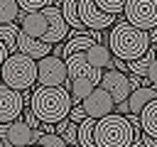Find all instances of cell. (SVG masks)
<instances>
[{
	"instance_id": "38",
	"label": "cell",
	"mask_w": 157,
	"mask_h": 147,
	"mask_svg": "<svg viewBox=\"0 0 157 147\" xmlns=\"http://www.w3.org/2000/svg\"><path fill=\"white\" fill-rule=\"evenodd\" d=\"M155 91H157V88H155Z\"/></svg>"
},
{
	"instance_id": "9",
	"label": "cell",
	"mask_w": 157,
	"mask_h": 147,
	"mask_svg": "<svg viewBox=\"0 0 157 147\" xmlns=\"http://www.w3.org/2000/svg\"><path fill=\"white\" fill-rule=\"evenodd\" d=\"M81 105H83L86 115L93 118V120H101V118H105V115H110V113L115 110V100H113V96H110L103 86H96Z\"/></svg>"
},
{
	"instance_id": "30",
	"label": "cell",
	"mask_w": 157,
	"mask_h": 147,
	"mask_svg": "<svg viewBox=\"0 0 157 147\" xmlns=\"http://www.w3.org/2000/svg\"><path fill=\"white\" fill-rule=\"evenodd\" d=\"M115 113H118V115H128V113H130V105H128V100H123V103H115Z\"/></svg>"
},
{
	"instance_id": "7",
	"label": "cell",
	"mask_w": 157,
	"mask_h": 147,
	"mask_svg": "<svg viewBox=\"0 0 157 147\" xmlns=\"http://www.w3.org/2000/svg\"><path fill=\"white\" fill-rule=\"evenodd\" d=\"M78 20L88 32H103V29L113 27L118 17L103 12L96 5V0H78Z\"/></svg>"
},
{
	"instance_id": "31",
	"label": "cell",
	"mask_w": 157,
	"mask_h": 147,
	"mask_svg": "<svg viewBox=\"0 0 157 147\" xmlns=\"http://www.w3.org/2000/svg\"><path fill=\"white\" fill-rule=\"evenodd\" d=\"M7 56H10V51H7V47L0 42V71H2V64L7 61Z\"/></svg>"
},
{
	"instance_id": "22",
	"label": "cell",
	"mask_w": 157,
	"mask_h": 147,
	"mask_svg": "<svg viewBox=\"0 0 157 147\" xmlns=\"http://www.w3.org/2000/svg\"><path fill=\"white\" fill-rule=\"evenodd\" d=\"M96 123H98V120L86 118V120L78 125V147H98V145H96V137H93Z\"/></svg>"
},
{
	"instance_id": "28",
	"label": "cell",
	"mask_w": 157,
	"mask_h": 147,
	"mask_svg": "<svg viewBox=\"0 0 157 147\" xmlns=\"http://www.w3.org/2000/svg\"><path fill=\"white\" fill-rule=\"evenodd\" d=\"M86 118H88V115H86V110H83V105H81V103H78V105H74V108H71V113H69V120H71V123H76V125H81Z\"/></svg>"
},
{
	"instance_id": "23",
	"label": "cell",
	"mask_w": 157,
	"mask_h": 147,
	"mask_svg": "<svg viewBox=\"0 0 157 147\" xmlns=\"http://www.w3.org/2000/svg\"><path fill=\"white\" fill-rule=\"evenodd\" d=\"M20 20L17 0H0V24H12Z\"/></svg>"
},
{
	"instance_id": "11",
	"label": "cell",
	"mask_w": 157,
	"mask_h": 147,
	"mask_svg": "<svg viewBox=\"0 0 157 147\" xmlns=\"http://www.w3.org/2000/svg\"><path fill=\"white\" fill-rule=\"evenodd\" d=\"M101 86L113 96V100H115V103L128 100V98H130V93H132V91H130V78H128V74H120V71H115V69L103 71Z\"/></svg>"
},
{
	"instance_id": "1",
	"label": "cell",
	"mask_w": 157,
	"mask_h": 147,
	"mask_svg": "<svg viewBox=\"0 0 157 147\" xmlns=\"http://www.w3.org/2000/svg\"><path fill=\"white\" fill-rule=\"evenodd\" d=\"M150 37L147 32L132 27L130 22L125 20H118L113 27H110V34H108V49L115 59H123L125 64L135 61V59H142L150 49Z\"/></svg>"
},
{
	"instance_id": "27",
	"label": "cell",
	"mask_w": 157,
	"mask_h": 147,
	"mask_svg": "<svg viewBox=\"0 0 157 147\" xmlns=\"http://www.w3.org/2000/svg\"><path fill=\"white\" fill-rule=\"evenodd\" d=\"M22 120H25V123H27V125H29L32 130H39V125H42V123H39V118H37V115L32 113L29 103H25V110H22Z\"/></svg>"
},
{
	"instance_id": "35",
	"label": "cell",
	"mask_w": 157,
	"mask_h": 147,
	"mask_svg": "<svg viewBox=\"0 0 157 147\" xmlns=\"http://www.w3.org/2000/svg\"><path fill=\"white\" fill-rule=\"evenodd\" d=\"M0 147H5V142H2V140H0Z\"/></svg>"
},
{
	"instance_id": "2",
	"label": "cell",
	"mask_w": 157,
	"mask_h": 147,
	"mask_svg": "<svg viewBox=\"0 0 157 147\" xmlns=\"http://www.w3.org/2000/svg\"><path fill=\"white\" fill-rule=\"evenodd\" d=\"M29 108L39 118V123L56 125V123L69 118V113L74 108V100H71L69 88H44V86H37L32 91Z\"/></svg>"
},
{
	"instance_id": "32",
	"label": "cell",
	"mask_w": 157,
	"mask_h": 147,
	"mask_svg": "<svg viewBox=\"0 0 157 147\" xmlns=\"http://www.w3.org/2000/svg\"><path fill=\"white\" fill-rule=\"evenodd\" d=\"M142 145H145V147H157V137H147V135H142Z\"/></svg>"
},
{
	"instance_id": "14",
	"label": "cell",
	"mask_w": 157,
	"mask_h": 147,
	"mask_svg": "<svg viewBox=\"0 0 157 147\" xmlns=\"http://www.w3.org/2000/svg\"><path fill=\"white\" fill-rule=\"evenodd\" d=\"M17 51L25 54V56H29V59H34V61H39V59L49 56L54 51V47H49L42 39H32V37H27V34L20 32V37H17Z\"/></svg>"
},
{
	"instance_id": "5",
	"label": "cell",
	"mask_w": 157,
	"mask_h": 147,
	"mask_svg": "<svg viewBox=\"0 0 157 147\" xmlns=\"http://www.w3.org/2000/svg\"><path fill=\"white\" fill-rule=\"evenodd\" d=\"M37 81L44 88H69V69L61 56H44L37 61Z\"/></svg>"
},
{
	"instance_id": "26",
	"label": "cell",
	"mask_w": 157,
	"mask_h": 147,
	"mask_svg": "<svg viewBox=\"0 0 157 147\" xmlns=\"http://www.w3.org/2000/svg\"><path fill=\"white\" fill-rule=\"evenodd\" d=\"M37 145H39V147H69V145L64 142V137L56 135V132H52V135H39V137H37Z\"/></svg>"
},
{
	"instance_id": "19",
	"label": "cell",
	"mask_w": 157,
	"mask_h": 147,
	"mask_svg": "<svg viewBox=\"0 0 157 147\" xmlns=\"http://www.w3.org/2000/svg\"><path fill=\"white\" fill-rule=\"evenodd\" d=\"M140 125H142V135L157 137V100L145 105V110L140 113Z\"/></svg>"
},
{
	"instance_id": "33",
	"label": "cell",
	"mask_w": 157,
	"mask_h": 147,
	"mask_svg": "<svg viewBox=\"0 0 157 147\" xmlns=\"http://www.w3.org/2000/svg\"><path fill=\"white\" fill-rule=\"evenodd\" d=\"M147 37H150V44H155V47H157V27H152V29L147 32Z\"/></svg>"
},
{
	"instance_id": "37",
	"label": "cell",
	"mask_w": 157,
	"mask_h": 147,
	"mask_svg": "<svg viewBox=\"0 0 157 147\" xmlns=\"http://www.w3.org/2000/svg\"><path fill=\"white\" fill-rule=\"evenodd\" d=\"M155 59H157V54H155Z\"/></svg>"
},
{
	"instance_id": "24",
	"label": "cell",
	"mask_w": 157,
	"mask_h": 147,
	"mask_svg": "<svg viewBox=\"0 0 157 147\" xmlns=\"http://www.w3.org/2000/svg\"><path fill=\"white\" fill-rule=\"evenodd\" d=\"M20 12H42L44 7L54 5V0H17Z\"/></svg>"
},
{
	"instance_id": "21",
	"label": "cell",
	"mask_w": 157,
	"mask_h": 147,
	"mask_svg": "<svg viewBox=\"0 0 157 147\" xmlns=\"http://www.w3.org/2000/svg\"><path fill=\"white\" fill-rule=\"evenodd\" d=\"M17 37H20V24L12 22V24H0V42L7 47L10 54L17 51Z\"/></svg>"
},
{
	"instance_id": "10",
	"label": "cell",
	"mask_w": 157,
	"mask_h": 147,
	"mask_svg": "<svg viewBox=\"0 0 157 147\" xmlns=\"http://www.w3.org/2000/svg\"><path fill=\"white\" fill-rule=\"evenodd\" d=\"M42 12H44V17H47V22H49V29H47V34L42 37V42L49 44V47L61 44V39H66V34L71 32L69 24H66V20H64V15H61V10H59L56 5H49V7H44Z\"/></svg>"
},
{
	"instance_id": "6",
	"label": "cell",
	"mask_w": 157,
	"mask_h": 147,
	"mask_svg": "<svg viewBox=\"0 0 157 147\" xmlns=\"http://www.w3.org/2000/svg\"><path fill=\"white\" fill-rule=\"evenodd\" d=\"M123 15L132 27L150 32L152 27H157V0H128Z\"/></svg>"
},
{
	"instance_id": "3",
	"label": "cell",
	"mask_w": 157,
	"mask_h": 147,
	"mask_svg": "<svg viewBox=\"0 0 157 147\" xmlns=\"http://www.w3.org/2000/svg\"><path fill=\"white\" fill-rule=\"evenodd\" d=\"M93 137H96L98 147H130L135 140V130L125 115L110 113L96 123Z\"/></svg>"
},
{
	"instance_id": "18",
	"label": "cell",
	"mask_w": 157,
	"mask_h": 147,
	"mask_svg": "<svg viewBox=\"0 0 157 147\" xmlns=\"http://www.w3.org/2000/svg\"><path fill=\"white\" fill-rule=\"evenodd\" d=\"M93 44H98L93 37H88V34H71V39L64 44V54H61V59H69V56H74V54H81V51H88Z\"/></svg>"
},
{
	"instance_id": "29",
	"label": "cell",
	"mask_w": 157,
	"mask_h": 147,
	"mask_svg": "<svg viewBox=\"0 0 157 147\" xmlns=\"http://www.w3.org/2000/svg\"><path fill=\"white\" fill-rule=\"evenodd\" d=\"M113 69L120 71V74H128V64H125L123 59H113Z\"/></svg>"
},
{
	"instance_id": "20",
	"label": "cell",
	"mask_w": 157,
	"mask_h": 147,
	"mask_svg": "<svg viewBox=\"0 0 157 147\" xmlns=\"http://www.w3.org/2000/svg\"><path fill=\"white\" fill-rule=\"evenodd\" d=\"M155 54H157V47L152 44L142 59H135V61H130V64H128V71H130V74H135V76H140V78H147V74H150V64H152Z\"/></svg>"
},
{
	"instance_id": "12",
	"label": "cell",
	"mask_w": 157,
	"mask_h": 147,
	"mask_svg": "<svg viewBox=\"0 0 157 147\" xmlns=\"http://www.w3.org/2000/svg\"><path fill=\"white\" fill-rule=\"evenodd\" d=\"M39 135H42L39 130H32V127L20 118V120H15V123L7 125L5 142H10L12 147H32V145H37V137H39Z\"/></svg>"
},
{
	"instance_id": "8",
	"label": "cell",
	"mask_w": 157,
	"mask_h": 147,
	"mask_svg": "<svg viewBox=\"0 0 157 147\" xmlns=\"http://www.w3.org/2000/svg\"><path fill=\"white\" fill-rule=\"evenodd\" d=\"M22 110H25L22 93H17L10 86L0 83V123L2 125H10V123L20 120L22 118Z\"/></svg>"
},
{
	"instance_id": "36",
	"label": "cell",
	"mask_w": 157,
	"mask_h": 147,
	"mask_svg": "<svg viewBox=\"0 0 157 147\" xmlns=\"http://www.w3.org/2000/svg\"><path fill=\"white\" fill-rule=\"evenodd\" d=\"M32 147H39V145H32Z\"/></svg>"
},
{
	"instance_id": "17",
	"label": "cell",
	"mask_w": 157,
	"mask_h": 147,
	"mask_svg": "<svg viewBox=\"0 0 157 147\" xmlns=\"http://www.w3.org/2000/svg\"><path fill=\"white\" fill-rule=\"evenodd\" d=\"M61 15H64L69 29H74L76 34H88V29L78 20V0H61Z\"/></svg>"
},
{
	"instance_id": "13",
	"label": "cell",
	"mask_w": 157,
	"mask_h": 147,
	"mask_svg": "<svg viewBox=\"0 0 157 147\" xmlns=\"http://www.w3.org/2000/svg\"><path fill=\"white\" fill-rule=\"evenodd\" d=\"M17 24H20V32L32 37V39H42L49 29V22H47L44 12H20Z\"/></svg>"
},
{
	"instance_id": "15",
	"label": "cell",
	"mask_w": 157,
	"mask_h": 147,
	"mask_svg": "<svg viewBox=\"0 0 157 147\" xmlns=\"http://www.w3.org/2000/svg\"><path fill=\"white\" fill-rule=\"evenodd\" d=\"M86 54V61L91 64V66H96V69H101V71H108V69H113V54H110V49H108V44H93L88 51H83Z\"/></svg>"
},
{
	"instance_id": "16",
	"label": "cell",
	"mask_w": 157,
	"mask_h": 147,
	"mask_svg": "<svg viewBox=\"0 0 157 147\" xmlns=\"http://www.w3.org/2000/svg\"><path fill=\"white\" fill-rule=\"evenodd\" d=\"M152 100H157V91L155 88H137V91H132L130 93V98H128V105H130V113L132 115H140L142 110H145V105H150Z\"/></svg>"
},
{
	"instance_id": "34",
	"label": "cell",
	"mask_w": 157,
	"mask_h": 147,
	"mask_svg": "<svg viewBox=\"0 0 157 147\" xmlns=\"http://www.w3.org/2000/svg\"><path fill=\"white\" fill-rule=\"evenodd\" d=\"M130 147H145V145H142V135H140V137H135V140H132V145H130Z\"/></svg>"
},
{
	"instance_id": "25",
	"label": "cell",
	"mask_w": 157,
	"mask_h": 147,
	"mask_svg": "<svg viewBox=\"0 0 157 147\" xmlns=\"http://www.w3.org/2000/svg\"><path fill=\"white\" fill-rule=\"evenodd\" d=\"M125 2H128V0H96V5H98L103 12L113 15V17H118V15L125 10Z\"/></svg>"
},
{
	"instance_id": "4",
	"label": "cell",
	"mask_w": 157,
	"mask_h": 147,
	"mask_svg": "<svg viewBox=\"0 0 157 147\" xmlns=\"http://www.w3.org/2000/svg\"><path fill=\"white\" fill-rule=\"evenodd\" d=\"M0 78L5 86H10L12 91L17 93H25L29 91L34 83H37V61L15 51L7 56V61L2 64V71H0Z\"/></svg>"
}]
</instances>
